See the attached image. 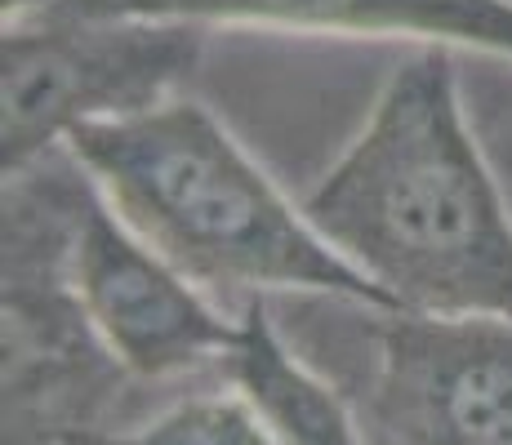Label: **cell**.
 <instances>
[{
    "label": "cell",
    "mask_w": 512,
    "mask_h": 445,
    "mask_svg": "<svg viewBox=\"0 0 512 445\" xmlns=\"http://www.w3.org/2000/svg\"><path fill=\"white\" fill-rule=\"evenodd\" d=\"M63 147L103 201L201 290L245 303L321 294L392 308L196 98L81 125Z\"/></svg>",
    "instance_id": "obj_2"
},
{
    "label": "cell",
    "mask_w": 512,
    "mask_h": 445,
    "mask_svg": "<svg viewBox=\"0 0 512 445\" xmlns=\"http://www.w3.org/2000/svg\"><path fill=\"white\" fill-rule=\"evenodd\" d=\"M5 5V23H27V18H41L49 9H58L63 0H0Z\"/></svg>",
    "instance_id": "obj_11"
},
{
    "label": "cell",
    "mask_w": 512,
    "mask_h": 445,
    "mask_svg": "<svg viewBox=\"0 0 512 445\" xmlns=\"http://www.w3.org/2000/svg\"><path fill=\"white\" fill-rule=\"evenodd\" d=\"M303 214L392 308L512 316V201L446 45L392 67Z\"/></svg>",
    "instance_id": "obj_1"
},
{
    "label": "cell",
    "mask_w": 512,
    "mask_h": 445,
    "mask_svg": "<svg viewBox=\"0 0 512 445\" xmlns=\"http://www.w3.org/2000/svg\"><path fill=\"white\" fill-rule=\"evenodd\" d=\"M205 54L201 23L174 18H27L0 45V170L63 147L81 125L174 98Z\"/></svg>",
    "instance_id": "obj_5"
},
{
    "label": "cell",
    "mask_w": 512,
    "mask_h": 445,
    "mask_svg": "<svg viewBox=\"0 0 512 445\" xmlns=\"http://www.w3.org/2000/svg\"><path fill=\"white\" fill-rule=\"evenodd\" d=\"M72 281L94 330L139 383H170L219 365L236 343V321L210 308L201 285L161 259L98 187L85 196L72 232Z\"/></svg>",
    "instance_id": "obj_6"
},
{
    "label": "cell",
    "mask_w": 512,
    "mask_h": 445,
    "mask_svg": "<svg viewBox=\"0 0 512 445\" xmlns=\"http://www.w3.org/2000/svg\"><path fill=\"white\" fill-rule=\"evenodd\" d=\"M219 370L277 445H370L348 397L285 339L272 299H250L241 308L236 343Z\"/></svg>",
    "instance_id": "obj_8"
},
{
    "label": "cell",
    "mask_w": 512,
    "mask_h": 445,
    "mask_svg": "<svg viewBox=\"0 0 512 445\" xmlns=\"http://www.w3.org/2000/svg\"><path fill=\"white\" fill-rule=\"evenodd\" d=\"M477 98H481L477 103L481 138H486V152H490V161H495V170H499V178H504V187H508V201H512V112L481 85H477Z\"/></svg>",
    "instance_id": "obj_10"
},
{
    "label": "cell",
    "mask_w": 512,
    "mask_h": 445,
    "mask_svg": "<svg viewBox=\"0 0 512 445\" xmlns=\"http://www.w3.org/2000/svg\"><path fill=\"white\" fill-rule=\"evenodd\" d=\"M63 18L254 23L330 36H415L512 63V0H63ZM45 18V14H41Z\"/></svg>",
    "instance_id": "obj_7"
},
{
    "label": "cell",
    "mask_w": 512,
    "mask_h": 445,
    "mask_svg": "<svg viewBox=\"0 0 512 445\" xmlns=\"http://www.w3.org/2000/svg\"><path fill=\"white\" fill-rule=\"evenodd\" d=\"M294 343L370 445H512V316L294 294Z\"/></svg>",
    "instance_id": "obj_4"
},
{
    "label": "cell",
    "mask_w": 512,
    "mask_h": 445,
    "mask_svg": "<svg viewBox=\"0 0 512 445\" xmlns=\"http://www.w3.org/2000/svg\"><path fill=\"white\" fill-rule=\"evenodd\" d=\"M94 178L67 147L5 174V445H98L134 374L94 330L72 281V232Z\"/></svg>",
    "instance_id": "obj_3"
},
{
    "label": "cell",
    "mask_w": 512,
    "mask_h": 445,
    "mask_svg": "<svg viewBox=\"0 0 512 445\" xmlns=\"http://www.w3.org/2000/svg\"><path fill=\"white\" fill-rule=\"evenodd\" d=\"M477 85L481 89H490V94L499 98V103L512 112V76H504V72H486V76H477Z\"/></svg>",
    "instance_id": "obj_12"
},
{
    "label": "cell",
    "mask_w": 512,
    "mask_h": 445,
    "mask_svg": "<svg viewBox=\"0 0 512 445\" xmlns=\"http://www.w3.org/2000/svg\"><path fill=\"white\" fill-rule=\"evenodd\" d=\"M98 445H277L272 432L259 423L236 392H201L183 397L170 410L134 423L125 432H112Z\"/></svg>",
    "instance_id": "obj_9"
}]
</instances>
